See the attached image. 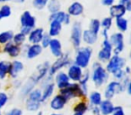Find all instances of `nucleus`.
Listing matches in <instances>:
<instances>
[{"label": "nucleus", "mask_w": 131, "mask_h": 115, "mask_svg": "<svg viewBox=\"0 0 131 115\" xmlns=\"http://www.w3.org/2000/svg\"><path fill=\"white\" fill-rule=\"evenodd\" d=\"M66 15H67V12L63 11V10H59V11L55 12V13L49 14V21L56 20V21H58V22H60V23H62V24H63Z\"/></svg>", "instance_id": "obj_38"}, {"label": "nucleus", "mask_w": 131, "mask_h": 115, "mask_svg": "<svg viewBox=\"0 0 131 115\" xmlns=\"http://www.w3.org/2000/svg\"><path fill=\"white\" fill-rule=\"evenodd\" d=\"M50 39H51V37L49 36L47 33H44L43 37H42L41 40H40V44L41 45V47L43 48V49H48V47H49V41H50Z\"/></svg>", "instance_id": "obj_43"}, {"label": "nucleus", "mask_w": 131, "mask_h": 115, "mask_svg": "<svg viewBox=\"0 0 131 115\" xmlns=\"http://www.w3.org/2000/svg\"><path fill=\"white\" fill-rule=\"evenodd\" d=\"M44 33H45V30L42 27H34L27 35V42L30 44L40 43Z\"/></svg>", "instance_id": "obj_20"}, {"label": "nucleus", "mask_w": 131, "mask_h": 115, "mask_svg": "<svg viewBox=\"0 0 131 115\" xmlns=\"http://www.w3.org/2000/svg\"><path fill=\"white\" fill-rule=\"evenodd\" d=\"M86 98H87L89 106H99V104L103 99V96H102V93L99 90H93L88 93Z\"/></svg>", "instance_id": "obj_24"}, {"label": "nucleus", "mask_w": 131, "mask_h": 115, "mask_svg": "<svg viewBox=\"0 0 131 115\" xmlns=\"http://www.w3.org/2000/svg\"><path fill=\"white\" fill-rule=\"evenodd\" d=\"M93 49L91 46H82L75 49V56L73 58V62L82 68L83 69H87L90 68V65L93 59Z\"/></svg>", "instance_id": "obj_2"}, {"label": "nucleus", "mask_w": 131, "mask_h": 115, "mask_svg": "<svg viewBox=\"0 0 131 115\" xmlns=\"http://www.w3.org/2000/svg\"><path fill=\"white\" fill-rule=\"evenodd\" d=\"M84 28L83 24L80 21H75L71 24V30H70V42L74 49H77L82 45V34Z\"/></svg>", "instance_id": "obj_5"}, {"label": "nucleus", "mask_w": 131, "mask_h": 115, "mask_svg": "<svg viewBox=\"0 0 131 115\" xmlns=\"http://www.w3.org/2000/svg\"><path fill=\"white\" fill-rule=\"evenodd\" d=\"M3 115H24V111L19 107H12L6 110Z\"/></svg>", "instance_id": "obj_42"}, {"label": "nucleus", "mask_w": 131, "mask_h": 115, "mask_svg": "<svg viewBox=\"0 0 131 115\" xmlns=\"http://www.w3.org/2000/svg\"><path fill=\"white\" fill-rule=\"evenodd\" d=\"M58 93L63 95V97L68 101V102L73 100H79V99H86V96L84 95L82 89L78 83L71 82L67 87L59 90Z\"/></svg>", "instance_id": "obj_3"}, {"label": "nucleus", "mask_w": 131, "mask_h": 115, "mask_svg": "<svg viewBox=\"0 0 131 115\" xmlns=\"http://www.w3.org/2000/svg\"><path fill=\"white\" fill-rule=\"evenodd\" d=\"M22 50L25 55V58L30 60L37 59L38 57H40L43 52V48L41 47L40 43L36 44H30L25 43L22 46Z\"/></svg>", "instance_id": "obj_10"}, {"label": "nucleus", "mask_w": 131, "mask_h": 115, "mask_svg": "<svg viewBox=\"0 0 131 115\" xmlns=\"http://www.w3.org/2000/svg\"><path fill=\"white\" fill-rule=\"evenodd\" d=\"M68 101L63 97V95L58 93H54L53 96L49 100V106L53 111H61L66 108Z\"/></svg>", "instance_id": "obj_12"}, {"label": "nucleus", "mask_w": 131, "mask_h": 115, "mask_svg": "<svg viewBox=\"0 0 131 115\" xmlns=\"http://www.w3.org/2000/svg\"><path fill=\"white\" fill-rule=\"evenodd\" d=\"M22 85H23V81L20 80L19 78L13 79V80H12V86H13V87L15 88V89L19 90L21 88V86H22Z\"/></svg>", "instance_id": "obj_46"}, {"label": "nucleus", "mask_w": 131, "mask_h": 115, "mask_svg": "<svg viewBox=\"0 0 131 115\" xmlns=\"http://www.w3.org/2000/svg\"><path fill=\"white\" fill-rule=\"evenodd\" d=\"M26 98L29 100L36 101V102H41V88L40 86H36L34 87L26 96ZM43 103V102H42Z\"/></svg>", "instance_id": "obj_31"}, {"label": "nucleus", "mask_w": 131, "mask_h": 115, "mask_svg": "<svg viewBox=\"0 0 131 115\" xmlns=\"http://www.w3.org/2000/svg\"><path fill=\"white\" fill-rule=\"evenodd\" d=\"M72 24V17L67 13L65 16V19H64V22H63V25H70Z\"/></svg>", "instance_id": "obj_49"}, {"label": "nucleus", "mask_w": 131, "mask_h": 115, "mask_svg": "<svg viewBox=\"0 0 131 115\" xmlns=\"http://www.w3.org/2000/svg\"><path fill=\"white\" fill-rule=\"evenodd\" d=\"M49 66H50V62L48 60L40 63V64H39L38 66H37L36 71L30 77L33 81H34L35 84H36L37 86H39L40 83L48 76V74H49Z\"/></svg>", "instance_id": "obj_11"}, {"label": "nucleus", "mask_w": 131, "mask_h": 115, "mask_svg": "<svg viewBox=\"0 0 131 115\" xmlns=\"http://www.w3.org/2000/svg\"><path fill=\"white\" fill-rule=\"evenodd\" d=\"M115 104L112 100L103 98L101 103L99 104V109L101 111V115H111L113 111Z\"/></svg>", "instance_id": "obj_25"}, {"label": "nucleus", "mask_w": 131, "mask_h": 115, "mask_svg": "<svg viewBox=\"0 0 131 115\" xmlns=\"http://www.w3.org/2000/svg\"><path fill=\"white\" fill-rule=\"evenodd\" d=\"M111 76L112 77V78L114 79V80L120 81V80H122L127 75H126L123 68H120V69H118V70H116V71L113 72V73H111Z\"/></svg>", "instance_id": "obj_41"}, {"label": "nucleus", "mask_w": 131, "mask_h": 115, "mask_svg": "<svg viewBox=\"0 0 131 115\" xmlns=\"http://www.w3.org/2000/svg\"><path fill=\"white\" fill-rule=\"evenodd\" d=\"M48 49H49L50 54L54 57L55 59L59 58V57L64 53L62 42H61V40L58 38V37H54V38L50 39V41H49Z\"/></svg>", "instance_id": "obj_17"}, {"label": "nucleus", "mask_w": 131, "mask_h": 115, "mask_svg": "<svg viewBox=\"0 0 131 115\" xmlns=\"http://www.w3.org/2000/svg\"><path fill=\"white\" fill-rule=\"evenodd\" d=\"M10 101V95L6 91L0 90V110H3L8 104Z\"/></svg>", "instance_id": "obj_39"}, {"label": "nucleus", "mask_w": 131, "mask_h": 115, "mask_svg": "<svg viewBox=\"0 0 131 115\" xmlns=\"http://www.w3.org/2000/svg\"><path fill=\"white\" fill-rule=\"evenodd\" d=\"M113 55V48L109 39H102L101 42V49L97 53V61L102 64H105Z\"/></svg>", "instance_id": "obj_6"}, {"label": "nucleus", "mask_w": 131, "mask_h": 115, "mask_svg": "<svg viewBox=\"0 0 131 115\" xmlns=\"http://www.w3.org/2000/svg\"><path fill=\"white\" fill-rule=\"evenodd\" d=\"M127 14V9L125 6L118 3H115L111 6L109 7V16H111L112 19H117L119 17H124Z\"/></svg>", "instance_id": "obj_22"}, {"label": "nucleus", "mask_w": 131, "mask_h": 115, "mask_svg": "<svg viewBox=\"0 0 131 115\" xmlns=\"http://www.w3.org/2000/svg\"><path fill=\"white\" fill-rule=\"evenodd\" d=\"M49 0H32V6L34 9L38 10V11H41L44 10L47 6Z\"/></svg>", "instance_id": "obj_40"}, {"label": "nucleus", "mask_w": 131, "mask_h": 115, "mask_svg": "<svg viewBox=\"0 0 131 115\" xmlns=\"http://www.w3.org/2000/svg\"><path fill=\"white\" fill-rule=\"evenodd\" d=\"M88 29H90L92 32H93L96 34L100 35V32H101V21L98 18H93L90 20L89 22V26H88Z\"/></svg>", "instance_id": "obj_35"}, {"label": "nucleus", "mask_w": 131, "mask_h": 115, "mask_svg": "<svg viewBox=\"0 0 131 115\" xmlns=\"http://www.w3.org/2000/svg\"><path fill=\"white\" fill-rule=\"evenodd\" d=\"M24 70V64L22 60L20 59H15L11 61V68H10V71L8 74V77L13 80V79H16L19 77L23 71Z\"/></svg>", "instance_id": "obj_18"}, {"label": "nucleus", "mask_w": 131, "mask_h": 115, "mask_svg": "<svg viewBox=\"0 0 131 115\" xmlns=\"http://www.w3.org/2000/svg\"><path fill=\"white\" fill-rule=\"evenodd\" d=\"M116 3V0H101V4L106 7H110Z\"/></svg>", "instance_id": "obj_48"}, {"label": "nucleus", "mask_w": 131, "mask_h": 115, "mask_svg": "<svg viewBox=\"0 0 131 115\" xmlns=\"http://www.w3.org/2000/svg\"><path fill=\"white\" fill-rule=\"evenodd\" d=\"M100 21H101V27H102V29L108 30V31H111L113 24H114V19H112L111 16H105Z\"/></svg>", "instance_id": "obj_37"}, {"label": "nucleus", "mask_w": 131, "mask_h": 115, "mask_svg": "<svg viewBox=\"0 0 131 115\" xmlns=\"http://www.w3.org/2000/svg\"><path fill=\"white\" fill-rule=\"evenodd\" d=\"M73 1H74V0H73Z\"/></svg>", "instance_id": "obj_58"}, {"label": "nucleus", "mask_w": 131, "mask_h": 115, "mask_svg": "<svg viewBox=\"0 0 131 115\" xmlns=\"http://www.w3.org/2000/svg\"><path fill=\"white\" fill-rule=\"evenodd\" d=\"M90 66V81L93 83L95 88L100 89L108 83L111 75L107 72L104 65L99 61H94Z\"/></svg>", "instance_id": "obj_1"}, {"label": "nucleus", "mask_w": 131, "mask_h": 115, "mask_svg": "<svg viewBox=\"0 0 131 115\" xmlns=\"http://www.w3.org/2000/svg\"><path fill=\"white\" fill-rule=\"evenodd\" d=\"M73 62V58L71 57L69 52H64L59 58H57L54 62L50 63L48 75L53 77L57 72L67 68L71 63Z\"/></svg>", "instance_id": "obj_4"}, {"label": "nucleus", "mask_w": 131, "mask_h": 115, "mask_svg": "<svg viewBox=\"0 0 131 115\" xmlns=\"http://www.w3.org/2000/svg\"><path fill=\"white\" fill-rule=\"evenodd\" d=\"M99 40V35L92 32L90 29H84L82 34V43L86 46H93L97 43Z\"/></svg>", "instance_id": "obj_21"}, {"label": "nucleus", "mask_w": 131, "mask_h": 115, "mask_svg": "<svg viewBox=\"0 0 131 115\" xmlns=\"http://www.w3.org/2000/svg\"><path fill=\"white\" fill-rule=\"evenodd\" d=\"M12 41H13L15 44H16V45L22 47V46L24 45V44H25L26 41H27V35L24 34V33H21V32H18V33H14Z\"/></svg>", "instance_id": "obj_33"}, {"label": "nucleus", "mask_w": 131, "mask_h": 115, "mask_svg": "<svg viewBox=\"0 0 131 115\" xmlns=\"http://www.w3.org/2000/svg\"><path fill=\"white\" fill-rule=\"evenodd\" d=\"M123 69H124V71H125V73H126V75L127 76H130V74H131V69H130V67L128 66V65H126L125 67L123 68Z\"/></svg>", "instance_id": "obj_51"}, {"label": "nucleus", "mask_w": 131, "mask_h": 115, "mask_svg": "<svg viewBox=\"0 0 131 115\" xmlns=\"http://www.w3.org/2000/svg\"><path fill=\"white\" fill-rule=\"evenodd\" d=\"M0 115H3V111H2V110H0Z\"/></svg>", "instance_id": "obj_57"}, {"label": "nucleus", "mask_w": 131, "mask_h": 115, "mask_svg": "<svg viewBox=\"0 0 131 115\" xmlns=\"http://www.w3.org/2000/svg\"><path fill=\"white\" fill-rule=\"evenodd\" d=\"M111 115H126V112L121 105H115L112 113Z\"/></svg>", "instance_id": "obj_44"}, {"label": "nucleus", "mask_w": 131, "mask_h": 115, "mask_svg": "<svg viewBox=\"0 0 131 115\" xmlns=\"http://www.w3.org/2000/svg\"><path fill=\"white\" fill-rule=\"evenodd\" d=\"M36 115H43V112L40 111H39L38 112H36Z\"/></svg>", "instance_id": "obj_55"}, {"label": "nucleus", "mask_w": 131, "mask_h": 115, "mask_svg": "<svg viewBox=\"0 0 131 115\" xmlns=\"http://www.w3.org/2000/svg\"><path fill=\"white\" fill-rule=\"evenodd\" d=\"M127 64V59H126V58L122 57L121 54H113L111 57V59L104 64V67H105L108 73L111 75V73H113L116 70L123 68Z\"/></svg>", "instance_id": "obj_7"}, {"label": "nucleus", "mask_w": 131, "mask_h": 115, "mask_svg": "<svg viewBox=\"0 0 131 115\" xmlns=\"http://www.w3.org/2000/svg\"><path fill=\"white\" fill-rule=\"evenodd\" d=\"M89 111L93 115H101L99 106H89Z\"/></svg>", "instance_id": "obj_47"}, {"label": "nucleus", "mask_w": 131, "mask_h": 115, "mask_svg": "<svg viewBox=\"0 0 131 115\" xmlns=\"http://www.w3.org/2000/svg\"><path fill=\"white\" fill-rule=\"evenodd\" d=\"M9 2H14L15 4H24L25 0H9Z\"/></svg>", "instance_id": "obj_52"}, {"label": "nucleus", "mask_w": 131, "mask_h": 115, "mask_svg": "<svg viewBox=\"0 0 131 115\" xmlns=\"http://www.w3.org/2000/svg\"><path fill=\"white\" fill-rule=\"evenodd\" d=\"M13 35H14V32L11 31V30L1 32L0 33V46H3L6 43H7V42L12 41Z\"/></svg>", "instance_id": "obj_34"}, {"label": "nucleus", "mask_w": 131, "mask_h": 115, "mask_svg": "<svg viewBox=\"0 0 131 115\" xmlns=\"http://www.w3.org/2000/svg\"><path fill=\"white\" fill-rule=\"evenodd\" d=\"M118 4L125 6L127 13L131 12V0H118Z\"/></svg>", "instance_id": "obj_45"}, {"label": "nucleus", "mask_w": 131, "mask_h": 115, "mask_svg": "<svg viewBox=\"0 0 131 115\" xmlns=\"http://www.w3.org/2000/svg\"><path fill=\"white\" fill-rule=\"evenodd\" d=\"M114 24L117 31L119 33H125L128 31V19L126 18V16L114 19Z\"/></svg>", "instance_id": "obj_29"}, {"label": "nucleus", "mask_w": 131, "mask_h": 115, "mask_svg": "<svg viewBox=\"0 0 131 115\" xmlns=\"http://www.w3.org/2000/svg\"><path fill=\"white\" fill-rule=\"evenodd\" d=\"M53 82L56 86V88L59 91V90L67 87L71 83V81H70L67 72L64 70H60L53 76Z\"/></svg>", "instance_id": "obj_13"}, {"label": "nucleus", "mask_w": 131, "mask_h": 115, "mask_svg": "<svg viewBox=\"0 0 131 115\" xmlns=\"http://www.w3.org/2000/svg\"><path fill=\"white\" fill-rule=\"evenodd\" d=\"M12 13H13V10H12V6L9 4L7 3L1 4L0 6V21L10 17L12 15Z\"/></svg>", "instance_id": "obj_30"}, {"label": "nucleus", "mask_w": 131, "mask_h": 115, "mask_svg": "<svg viewBox=\"0 0 131 115\" xmlns=\"http://www.w3.org/2000/svg\"><path fill=\"white\" fill-rule=\"evenodd\" d=\"M84 70L74 62H72L69 66L67 68V74L69 77L70 81L73 83H78L82 77Z\"/></svg>", "instance_id": "obj_16"}, {"label": "nucleus", "mask_w": 131, "mask_h": 115, "mask_svg": "<svg viewBox=\"0 0 131 115\" xmlns=\"http://www.w3.org/2000/svg\"><path fill=\"white\" fill-rule=\"evenodd\" d=\"M2 47H3L2 48L3 52L13 59H17V58L20 57V55L23 53L22 47L15 44L13 41L7 42V43H6L5 45H3Z\"/></svg>", "instance_id": "obj_15"}, {"label": "nucleus", "mask_w": 131, "mask_h": 115, "mask_svg": "<svg viewBox=\"0 0 131 115\" xmlns=\"http://www.w3.org/2000/svg\"><path fill=\"white\" fill-rule=\"evenodd\" d=\"M120 85H121V88L123 93H127V95H131L130 87H131V80H130V76H126L122 80L119 81Z\"/></svg>", "instance_id": "obj_36"}, {"label": "nucleus", "mask_w": 131, "mask_h": 115, "mask_svg": "<svg viewBox=\"0 0 131 115\" xmlns=\"http://www.w3.org/2000/svg\"><path fill=\"white\" fill-rule=\"evenodd\" d=\"M104 86L105 87H104L103 93H102V96L105 99L112 100L116 95L123 93L119 81L114 80V79L113 80H109Z\"/></svg>", "instance_id": "obj_8"}, {"label": "nucleus", "mask_w": 131, "mask_h": 115, "mask_svg": "<svg viewBox=\"0 0 131 115\" xmlns=\"http://www.w3.org/2000/svg\"><path fill=\"white\" fill-rule=\"evenodd\" d=\"M87 111H89V104L85 99H79L73 106V112L82 113L85 114Z\"/></svg>", "instance_id": "obj_26"}, {"label": "nucleus", "mask_w": 131, "mask_h": 115, "mask_svg": "<svg viewBox=\"0 0 131 115\" xmlns=\"http://www.w3.org/2000/svg\"><path fill=\"white\" fill-rule=\"evenodd\" d=\"M72 115H84V114H82V113H77V112H73V114Z\"/></svg>", "instance_id": "obj_56"}, {"label": "nucleus", "mask_w": 131, "mask_h": 115, "mask_svg": "<svg viewBox=\"0 0 131 115\" xmlns=\"http://www.w3.org/2000/svg\"><path fill=\"white\" fill-rule=\"evenodd\" d=\"M109 40L113 48V54L120 55L125 49V36L124 33L115 32L110 34Z\"/></svg>", "instance_id": "obj_9"}, {"label": "nucleus", "mask_w": 131, "mask_h": 115, "mask_svg": "<svg viewBox=\"0 0 131 115\" xmlns=\"http://www.w3.org/2000/svg\"><path fill=\"white\" fill-rule=\"evenodd\" d=\"M49 22V29H48L47 33L51 38L58 37L63 30V24L56 20H51Z\"/></svg>", "instance_id": "obj_23"}, {"label": "nucleus", "mask_w": 131, "mask_h": 115, "mask_svg": "<svg viewBox=\"0 0 131 115\" xmlns=\"http://www.w3.org/2000/svg\"><path fill=\"white\" fill-rule=\"evenodd\" d=\"M61 7H62V5L61 2H60V0H49L47 6H46L48 12L49 14L59 11V10H61Z\"/></svg>", "instance_id": "obj_32"}, {"label": "nucleus", "mask_w": 131, "mask_h": 115, "mask_svg": "<svg viewBox=\"0 0 131 115\" xmlns=\"http://www.w3.org/2000/svg\"><path fill=\"white\" fill-rule=\"evenodd\" d=\"M84 12V6L78 0H74L73 2L68 6L67 9V13L72 17V18H77L81 16Z\"/></svg>", "instance_id": "obj_19"}, {"label": "nucleus", "mask_w": 131, "mask_h": 115, "mask_svg": "<svg viewBox=\"0 0 131 115\" xmlns=\"http://www.w3.org/2000/svg\"><path fill=\"white\" fill-rule=\"evenodd\" d=\"M37 19L34 15L31 14V11L25 10L22 13L20 16V27H25L29 29H33L36 27Z\"/></svg>", "instance_id": "obj_14"}, {"label": "nucleus", "mask_w": 131, "mask_h": 115, "mask_svg": "<svg viewBox=\"0 0 131 115\" xmlns=\"http://www.w3.org/2000/svg\"><path fill=\"white\" fill-rule=\"evenodd\" d=\"M9 0H0V4H5V3H8Z\"/></svg>", "instance_id": "obj_54"}, {"label": "nucleus", "mask_w": 131, "mask_h": 115, "mask_svg": "<svg viewBox=\"0 0 131 115\" xmlns=\"http://www.w3.org/2000/svg\"><path fill=\"white\" fill-rule=\"evenodd\" d=\"M100 34L102 35V39H109L110 31H108V30H104V29H101Z\"/></svg>", "instance_id": "obj_50"}, {"label": "nucleus", "mask_w": 131, "mask_h": 115, "mask_svg": "<svg viewBox=\"0 0 131 115\" xmlns=\"http://www.w3.org/2000/svg\"><path fill=\"white\" fill-rule=\"evenodd\" d=\"M49 115H64V114L60 112V111H53V112H51Z\"/></svg>", "instance_id": "obj_53"}, {"label": "nucleus", "mask_w": 131, "mask_h": 115, "mask_svg": "<svg viewBox=\"0 0 131 115\" xmlns=\"http://www.w3.org/2000/svg\"><path fill=\"white\" fill-rule=\"evenodd\" d=\"M11 68V61L7 59H0V81L6 80Z\"/></svg>", "instance_id": "obj_28"}, {"label": "nucleus", "mask_w": 131, "mask_h": 115, "mask_svg": "<svg viewBox=\"0 0 131 115\" xmlns=\"http://www.w3.org/2000/svg\"><path fill=\"white\" fill-rule=\"evenodd\" d=\"M24 101L25 110L29 111V112H38L39 111H40L42 104H43L41 102H36V101L29 100L27 98H25Z\"/></svg>", "instance_id": "obj_27"}]
</instances>
